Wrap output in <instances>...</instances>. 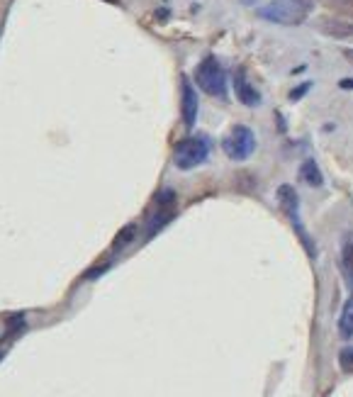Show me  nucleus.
<instances>
[{
    "label": "nucleus",
    "instance_id": "f257e3e1",
    "mask_svg": "<svg viewBox=\"0 0 353 397\" xmlns=\"http://www.w3.org/2000/svg\"><path fill=\"white\" fill-rule=\"evenodd\" d=\"M315 10V0H271L268 5L256 10V15L276 25H302Z\"/></svg>",
    "mask_w": 353,
    "mask_h": 397
},
{
    "label": "nucleus",
    "instance_id": "f03ea898",
    "mask_svg": "<svg viewBox=\"0 0 353 397\" xmlns=\"http://www.w3.org/2000/svg\"><path fill=\"white\" fill-rule=\"evenodd\" d=\"M207 154H210V144L203 137H188L181 139L173 149V164L181 171H193L200 164H205Z\"/></svg>",
    "mask_w": 353,
    "mask_h": 397
},
{
    "label": "nucleus",
    "instance_id": "7ed1b4c3",
    "mask_svg": "<svg viewBox=\"0 0 353 397\" xmlns=\"http://www.w3.org/2000/svg\"><path fill=\"white\" fill-rule=\"evenodd\" d=\"M195 83H198L207 95H217V98H224V95H227V76H224L220 61L212 57H207L205 61L198 64V69H195Z\"/></svg>",
    "mask_w": 353,
    "mask_h": 397
},
{
    "label": "nucleus",
    "instance_id": "20e7f679",
    "mask_svg": "<svg viewBox=\"0 0 353 397\" xmlns=\"http://www.w3.org/2000/svg\"><path fill=\"white\" fill-rule=\"evenodd\" d=\"M222 149H224V154H227L229 159L246 161L251 154L256 152V137H254V132H251L249 127H244V125H237L232 132L227 134V139L222 142Z\"/></svg>",
    "mask_w": 353,
    "mask_h": 397
},
{
    "label": "nucleus",
    "instance_id": "39448f33",
    "mask_svg": "<svg viewBox=\"0 0 353 397\" xmlns=\"http://www.w3.org/2000/svg\"><path fill=\"white\" fill-rule=\"evenodd\" d=\"M278 203H280V210L288 215V220L293 222V227L298 229L300 239L307 244V249H310V239H307V232L305 227H302V220H300V198L298 193H295L293 186H280L278 188Z\"/></svg>",
    "mask_w": 353,
    "mask_h": 397
},
{
    "label": "nucleus",
    "instance_id": "423d86ee",
    "mask_svg": "<svg viewBox=\"0 0 353 397\" xmlns=\"http://www.w3.org/2000/svg\"><path fill=\"white\" fill-rule=\"evenodd\" d=\"M183 86H181V113H183V122H186V127H193L195 120H198V91L193 88V83L188 81V78H183Z\"/></svg>",
    "mask_w": 353,
    "mask_h": 397
},
{
    "label": "nucleus",
    "instance_id": "0eeeda50",
    "mask_svg": "<svg viewBox=\"0 0 353 397\" xmlns=\"http://www.w3.org/2000/svg\"><path fill=\"white\" fill-rule=\"evenodd\" d=\"M319 32L334 39H353V22L339 18H322L319 20Z\"/></svg>",
    "mask_w": 353,
    "mask_h": 397
},
{
    "label": "nucleus",
    "instance_id": "6e6552de",
    "mask_svg": "<svg viewBox=\"0 0 353 397\" xmlns=\"http://www.w3.org/2000/svg\"><path fill=\"white\" fill-rule=\"evenodd\" d=\"M234 91H237V98L242 100L244 105H249V108L259 105L261 95L254 91V86H251L249 81H246V74H244V71H237V76H234Z\"/></svg>",
    "mask_w": 353,
    "mask_h": 397
},
{
    "label": "nucleus",
    "instance_id": "1a4fd4ad",
    "mask_svg": "<svg viewBox=\"0 0 353 397\" xmlns=\"http://www.w3.org/2000/svg\"><path fill=\"white\" fill-rule=\"evenodd\" d=\"M341 266H344V276L353 288V232L344 234V242H341Z\"/></svg>",
    "mask_w": 353,
    "mask_h": 397
},
{
    "label": "nucleus",
    "instance_id": "9d476101",
    "mask_svg": "<svg viewBox=\"0 0 353 397\" xmlns=\"http://www.w3.org/2000/svg\"><path fill=\"white\" fill-rule=\"evenodd\" d=\"M339 332L344 339L353 337V295L346 300L344 310H341V320H339Z\"/></svg>",
    "mask_w": 353,
    "mask_h": 397
},
{
    "label": "nucleus",
    "instance_id": "9b49d317",
    "mask_svg": "<svg viewBox=\"0 0 353 397\" xmlns=\"http://www.w3.org/2000/svg\"><path fill=\"white\" fill-rule=\"evenodd\" d=\"M300 176H302V181H305L307 186H312V188H319L324 183L322 171H319V166L315 164V161H305V164H302V169H300Z\"/></svg>",
    "mask_w": 353,
    "mask_h": 397
},
{
    "label": "nucleus",
    "instance_id": "f8f14e48",
    "mask_svg": "<svg viewBox=\"0 0 353 397\" xmlns=\"http://www.w3.org/2000/svg\"><path fill=\"white\" fill-rule=\"evenodd\" d=\"M134 237H137V225H127L120 234H117V239H115V244H112V249H115V251H122L127 244L132 242Z\"/></svg>",
    "mask_w": 353,
    "mask_h": 397
},
{
    "label": "nucleus",
    "instance_id": "ddd939ff",
    "mask_svg": "<svg viewBox=\"0 0 353 397\" xmlns=\"http://www.w3.org/2000/svg\"><path fill=\"white\" fill-rule=\"evenodd\" d=\"M25 324H27V320H25V315H22V312H18V315H13L8 322H5V329H8V337H18V334H22V332H25Z\"/></svg>",
    "mask_w": 353,
    "mask_h": 397
},
{
    "label": "nucleus",
    "instance_id": "4468645a",
    "mask_svg": "<svg viewBox=\"0 0 353 397\" xmlns=\"http://www.w3.org/2000/svg\"><path fill=\"white\" fill-rule=\"evenodd\" d=\"M339 363H341V368H344V371H353V349H351V346L341 351Z\"/></svg>",
    "mask_w": 353,
    "mask_h": 397
},
{
    "label": "nucleus",
    "instance_id": "2eb2a0df",
    "mask_svg": "<svg viewBox=\"0 0 353 397\" xmlns=\"http://www.w3.org/2000/svg\"><path fill=\"white\" fill-rule=\"evenodd\" d=\"M310 86H312V83H302V86H300V88H295V91H293V93H290V100H300V98H302V95H305L307 91H310Z\"/></svg>",
    "mask_w": 353,
    "mask_h": 397
},
{
    "label": "nucleus",
    "instance_id": "dca6fc26",
    "mask_svg": "<svg viewBox=\"0 0 353 397\" xmlns=\"http://www.w3.org/2000/svg\"><path fill=\"white\" fill-rule=\"evenodd\" d=\"M341 88H353V78H344V81L339 83Z\"/></svg>",
    "mask_w": 353,
    "mask_h": 397
},
{
    "label": "nucleus",
    "instance_id": "f3484780",
    "mask_svg": "<svg viewBox=\"0 0 353 397\" xmlns=\"http://www.w3.org/2000/svg\"><path fill=\"white\" fill-rule=\"evenodd\" d=\"M112 3H117V0H112Z\"/></svg>",
    "mask_w": 353,
    "mask_h": 397
},
{
    "label": "nucleus",
    "instance_id": "a211bd4d",
    "mask_svg": "<svg viewBox=\"0 0 353 397\" xmlns=\"http://www.w3.org/2000/svg\"><path fill=\"white\" fill-rule=\"evenodd\" d=\"M246 3H251V0H246Z\"/></svg>",
    "mask_w": 353,
    "mask_h": 397
}]
</instances>
